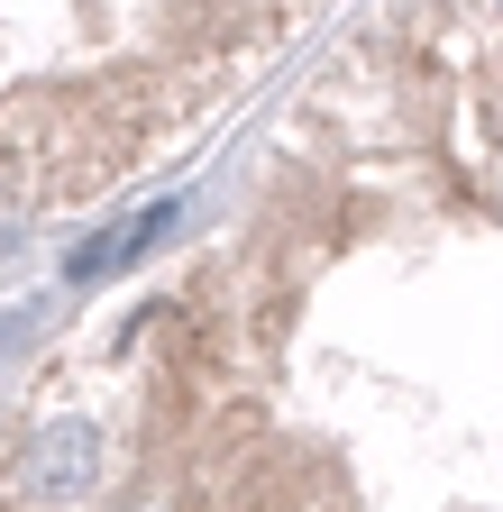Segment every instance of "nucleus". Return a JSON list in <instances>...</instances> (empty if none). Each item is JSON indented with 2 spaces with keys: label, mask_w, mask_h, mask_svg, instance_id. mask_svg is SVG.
Segmentation results:
<instances>
[{
  "label": "nucleus",
  "mask_w": 503,
  "mask_h": 512,
  "mask_svg": "<svg viewBox=\"0 0 503 512\" xmlns=\"http://www.w3.org/2000/svg\"><path fill=\"white\" fill-rule=\"evenodd\" d=\"M19 476H28V494H46V503L92 494V476H101V430H92V421H46V430L19 448Z\"/></svg>",
  "instance_id": "nucleus-1"
},
{
  "label": "nucleus",
  "mask_w": 503,
  "mask_h": 512,
  "mask_svg": "<svg viewBox=\"0 0 503 512\" xmlns=\"http://www.w3.org/2000/svg\"><path fill=\"white\" fill-rule=\"evenodd\" d=\"M165 220H174V211H138V220H129V229H110V238H92V247H83V256H74V275H83V284H92V275H110V266H129V256H138V247H147V238H156V229H165Z\"/></svg>",
  "instance_id": "nucleus-2"
}]
</instances>
